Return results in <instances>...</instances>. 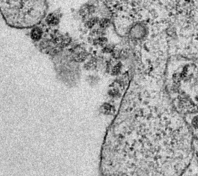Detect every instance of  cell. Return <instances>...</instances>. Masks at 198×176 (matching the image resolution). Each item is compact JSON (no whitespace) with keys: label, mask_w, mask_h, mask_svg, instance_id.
<instances>
[{"label":"cell","mask_w":198,"mask_h":176,"mask_svg":"<svg viewBox=\"0 0 198 176\" xmlns=\"http://www.w3.org/2000/svg\"><path fill=\"white\" fill-rule=\"evenodd\" d=\"M192 157L191 144L178 122L117 118L104 137L98 176H181Z\"/></svg>","instance_id":"cell-1"},{"label":"cell","mask_w":198,"mask_h":176,"mask_svg":"<svg viewBox=\"0 0 198 176\" xmlns=\"http://www.w3.org/2000/svg\"><path fill=\"white\" fill-rule=\"evenodd\" d=\"M42 35V31L40 29L35 28L32 30V37L35 40H39Z\"/></svg>","instance_id":"cell-2"},{"label":"cell","mask_w":198,"mask_h":176,"mask_svg":"<svg viewBox=\"0 0 198 176\" xmlns=\"http://www.w3.org/2000/svg\"><path fill=\"white\" fill-rule=\"evenodd\" d=\"M192 123L193 124V126L196 127V128H198V117H196L194 119H193V121Z\"/></svg>","instance_id":"cell-3"}]
</instances>
